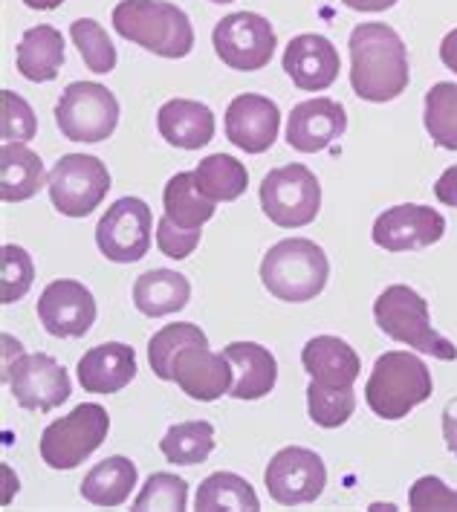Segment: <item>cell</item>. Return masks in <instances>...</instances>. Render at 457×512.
Segmentation results:
<instances>
[{
	"label": "cell",
	"mask_w": 457,
	"mask_h": 512,
	"mask_svg": "<svg viewBox=\"0 0 457 512\" xmlns=\"http://www.w3.org/2000/svg\"><path fill=\"white\" fill-rule=\"evenodd\" d=\"M350 87L359 99L385 105L408 90L411 67L400 32L388 24H359L348 38Z\"/></svg>",
	"instance_id": "6da1fadb"
},
{
	"label": "cell",
	"mask_w": 457,
	"mask_h": 512,
	"mask_svg": "<svg viewBox=\"0 0 457 512\" xmlns=\"http://www.w3.org/2000/svg\"><path fill=\"white\" fill-rule=\"evenodd\" d=\"M113 29L160 58H186L194 50L189 15L168 0H122L113 9Z\"/></svg>",
	"instance_id": "7a4b0ae2"
},
{
	"label": "cell",
	"mask_w": 457,
	"mask_h": 512,
	"mask_svg": "<svg viewBox=\"0 0 457 512\" xmlns=\"http://www.w3.org/2000/svg\"><path fill=\"white\" fill-rule=\"evenodd\" d=\"M434 379L429 365L408 351H388L374 362L365 382V403L382 420H403L417 405L431 400Z\"/></svg>",
	"instance_id": "3957f363"
},
{
	"label": "cell",
	"mask_w": 457,
	"mask_h": 512,
	"mask_svg": "<svg viewBox=\"0 0 457 512\" xmlns=\"http://www.w3.org/2000/svg\"><path fill=\"white\" fill-rule=\"evenodd\" d=\"M330 278V261L316 241H278L261 261V281L272 296L287 304H304L322 293Z\"/></svg>",
	"instance_id": "277c9868"
},
{
	"label": "cell",
	"mask_w": 457,
	"mask_h": 512,
	"mask_svg": "<svg viewBox=\"0 0 457 512\" xmlns=\"http://www.w3.org/2000/svg\"><path fill=\"white\" fill-rule=\"evenodd\" d=\"M374 319H377L379 330L400 345L429 353V356L443 359V362L457 359L455 342H449L446 336H440L431 327L429 301L405 284L385 287L379 293V298L374 301Z\"/></svg>",
	"instance_id": "5b68a950"
},
{
	"label": "cell",
	"mask_w": 457,
	"mask_h": 512,
	"mask_svg": "<svg viewBox=\"0 0 457 512\" xmlns=\"http://www.w3.org/2000/svg\"><path fill=\"white\" fill-rule=\"evenodd\" d=\"M55 125L70 142H105L119 125V102L99 81H73L55 102Z\"/></svg>",
	"instance_id": "8992f818"
},
{
	"label": "cell",
	"mask_w": 457,
	"mask_h": 512,
	"mask_svg": "<svg viewBox=\"0 0 457 512\" xmlns=\"http://www.w3.org/2000/svg\"><path fill=\"white\" fill-rule=\"evenodd\" d=\"M110 432L108 411L99 403L76 405L67 417L50 423L41 434V460L50 469H76L90 458Z\"/></svg>",
	"instance_id": "52a82bcc"
},
{
	"label": "cell",
	"mask_w": 457,
	"mask_h": 512,
	"mask_svg": "<svg viewBox=\"0 0 457 512\" xmlns=\"http://www.w3.org/2000/svg\"><path fill=\"white\" fill-rule=\"evenodd\" d=\"M261 209L281 229H301L313 223L322 212L319 177L301 162L272 168L261 183Z\"/></svg>",
	"instance_id": "ba28073f"
},
{
	"label": "cell",
	"mask_w": 457,
	"mask_h": 512,
	"mask_svg": "<svg viewBox=\"0 0 457 512\" xmlns=\"http://www.w3.org/2000/svg\"><path fill=\"white\" fill-rule=\"evenodd\" d=\"M47 189H50L53 206L61 215L87 217L108 197V165L90 154H67L53 165L47 177Z\"/></svg>",
	"instance_id": "9c48e42d"
},
{
	"label": "cell",
	"mask_w": 457,
	"mask_h": 512,
	"mask_svg": "<svg viewBox=\"0 0 457 512\" xmlns=\"http://www.w3.org/2000/svg\"><path fill=\"white\" fill-rule=\"evenodd\" d=\"M212 44H215L217 58L229 70L258 73L272 61L275 47H278V35L267 18L258 12H232L217 21Z\"/></svg>",
	"instance_id": "30bf717a"
},
{
	"label": "cell",
	"mask_w": 457,
	"mask_h": 512,
	"mask_svg": "<svg viewBox=\"0 0 457 512\" xmlns=\"http://www.w3.org/2000/svg\"><path fill=\"white\" fill-rule=\"evenodd\" d=\"M3 379L9 382V391L15 403L27 411L50 414L53 408L64 405L73 394V382L67 377V368L55 362L50 353H21L15 362H6Z\"/></svg>",
	"instance_id": "8fae6325"
},
{
	"label": "cell",
	"mask_w": 457,
	"mask_h": 512,
	"mask_svg": "<svg viewBox=\"0 0 457 512\" xmlns=\"http://www.w3.org/2000/svg\"><path fill=\"white\" fill-rule=\"evenodd\" d=\"M154 238V215L145 200L122 197L96 226V246L113 264H136L148 255Z\"/></svg>",
	"instance_id": "7c38bea8"
},
{
	"label": "cell",
	"mask_w": 457,
	"mask_h": 512,
	"mask_svg": "<svg viewBox=\"0 0 457 512\" xmlns=\"http://www.w3.org/2000/svg\"><path fill=\"white\" fill-rule=\"evenodd\" d=\"M264 486L269 498L281 507L313 504L327 486V466L313 449L287 446L269 460Z\"/></svg>",
	"instance_id": "4fadbf2b"
},
{
	"label": "cell",
	"mask_w": 457,
	"mask_h": 512,
	"mask_svg": "<svg viewBox=\"0 0 457 512\" xmlns=\"http://www.w3.org/2000/svg\"><path fill=\"white\" fill-rule=\"evenodd\" d=\"M446 235V217L431 206L403 203L391 206L374 220L371 238L385 252H420Z\"/></svg>",
	"instance_id": "5bb4252c"
},
{
	"label": "cell",
	"mask_w": 457,
	"mask_h": 512,
	"mask_svg": "<svg viewBox=\"0 0 457 512\" xmlns=\"http://www.w3.org/2000/svg\"><path fill=\"white\" fill-rule=\"evenodd\" d=\"M38 319L58 339H81L96 322V298L73 278H58L38 298Z\"/></svg>",
	"instance_id": "9a60e30c"
},
{
	"label": "cell",
	"mask_w": 457,
	"mask_h": 512,
	"mask_svg": "<svg viewBox=\"0 0 457 512\" xmlns=\"http://www.w3.org/2000/svg\"><path fill=\"white\" fill-rule=\"evenodd\" d=\"M226 139L246 154H264L281 131V110L261 93H241L226 108Z\"/></svg>",
	"instance_id": "2e32d148"
},
{
	"label": "cell",
	"mask_w": 457,
	"mask_h": 512,
	"mask_svg": "<svg viewBox=\"0 0 457 512\" xmlns=\"http://www.w3.org/2000/svg\"><path fill=\"white\" fill-rule=\"evenodd\" d=\"M171 382L197 403H215L232 391L235 371L226 353L209 351V345H189L171 365Z\"/></svg>",
	"instance_id": "e0dca14e"
},
{
	"label": "cell",
	"mask_w": 457,
	"mask_h": 512,
	"mask_svg": "<svg viewBox=\"0 0 457 512\" xmlns=\"http://www.w3.org/2000/svg\"><path fill=\"white\" fill-rule=\"evenodd\" d=\"M281 64H284V73L304 93L327 90L339 79V70H342V58H339V50L333 47V41L324 35H316V32L296 35L287 44Z\"/></svg>",
	"instance_id": "ac0fdd59"
},
{
	"label": "cell",
	"mask_w": 457,
	"mask_h": 512,
	"mask_svg": "<svg viewBox=\"0 0 457 512\" xmlns=\"http://www.w3.org/2000/svg\"><path fill=\"white\" fill-rule=\"evenodd\" d=\"M348 131V113L333 99H307L287 116V142L298 154H319Z\"/></svg>",
	"instance_id": "d6986e66"
},
{
	"label": "cell",
	"mask_w": 457,
	"mask_h": 512,
	"mask_svg": "<svg viewBox=\"0 0 457 512\" xmlns=\"http://www.w3.org/2000/svg\"><path fill=\"white\" fill-rule=\"evenodd\" d=\"M81 388L87 394H119L136 377V353L125 342L96 345L79 359Z\"/></svg>",
	"instance_id": "ffe728a7"
},
{
	"label": "cell",
	"mask_w": 457,
	"mask_h": 512,
	"mask_svg": "<svg viewBox=\"0 0 457 512\" xmlns=\"http://www.w3.org/2000/svg\"><path fill=\"white\" fill-rule=\"evenodd\" d=\"M301 365L313 382L324 388H353L362 374V362L356 351L339 336H316L304 345Z\"/></svg>",
	"instance_id": "44dd1931"
},
{
	"label": "cell",
	"mask_w": 457,
	"mask_h": 512,
	"mask_svg": "<svg viewBox=\"0 0 457 512\" xmlns=\"http://www.w3.org/2000/svg\"><path fill=\"white\" fill-rule=\"evenodd\" d=\"M157 128L168 145L197 151L215 136V113L209 105L194 99H171L157 113Z\"/></svg>",
	"instance_id": "7402d4cb"
},
{
	"label": "cell",
	"mask_w": 457,
	"mask_h": 512,
	"mask_svg": "<svg viewBox=\"0 0 457 512\" xmlns=\"http://www.w3.org/2000/svg\"><path fill=\"white\" fill-rule=\"evenodd\" d=\"M223 353L232 362L235 371V385L229 391V397L235 400H261L278 382V362L275 356L258 345V342H232L226 345Z\"/></svg>",
	"instance_id": "603a6c76"
},
{
	"label": "cell",
	"mask_w": 457,
	"mask_h": 512,
	"mask_svg": "<svg viewBox=\"0 0 457 512\" xmlns=\"http://www.w3.org/2000/svg\"><path fill=\"white\" fill-rule=\"evenodd\" d=\"M44 160L29 148L27 142H3L0 148V197L3 203L32 200L47 186Z\"/></svg>",
	"instance_id": "cb8c5ba5"
},
{
	"label": "cell",
	"mask_w": 457,
	"mask_h": 512,
	"mask_svg": "<svg viewBox=\"0 0 457 512\" xmlns=\"http://www.w3.org/2000/svg\"><path fill=\"white\" fill-rule=\"evenodd\" d=\"M191 298V281L183 272L151 270L142 272L134 284V304L142 316L162 319L180 313Z\"/></svg>",
	"instance_id": "d4e9b609"
},
{
	"label": "cell",
	"mask_w": 457,
	"mask_h": 512,
	"mask_svg": "<svg viewBox=\"0 0 457 512\" xmlns=\"http://www.w3.org/2000/svg\"><path fill=\"white\" fill-rule=\"evenodd\" d=\"M136 466L128 458L122 455H113V458L96 463L84 481H81V498L93 507H105V510H113V507H122L136 486Z\"/></svg>",
	"instance_id": "484cf974"
},
{
	"label": "cell",
	"mask_w": 457,
	"mask_h": 512,
	"mask_svg": "<svg viewBox=\"0 0 457 512\" xmlns=\"http://www.w3.org/2000/svg\"><path fill=\"white\" fill-rule=\"evenodd\" d=\"M64 64V35L55 27H32L18 44V73L27 81H53Z\"/></svg>",
	"instance_id": "4316f807"
},
{
	"label": "cell",
	"mask_w": 457,
	"mask_h": 512,
	"mask_svg": "<svg viewBox=\"0 0 457 512\" xmlns=\"http://www.w3.org/2000/svg\"><path fill=\"white\" fill-rule=\"evenodd\" d=\"M162 206H165V217L183 229H200L206 220L215 217V200H209L200 191L194 171H180L165 183Z\"/></svg>",
	"instance_id": "83f0119b"
},
{
	"label": "cell",
	"mask_w": 457,
	"mask_h": 512,
	"mask_svg": "<svg viewBox=\"0 0 457 512\" xmlns=\"http://www.w3.org/2000/svg\"><path fill=\"white\" fill-rule=\"evenodd\" d=\"M194 510L215 512V510H238V512H258L261 501L252 484L235 475V472H215L203 484L197 486Z\"/></svg>",
	"instance_id": "f1b7e54d"
},
{
	"label": "cell",
	"mask_w": 457,
	"mask_h": 512,
	"mask_svg": "<svg viewBox=\"0 0 457 512\" xmlns=\"http://www.w3.org/2000/svg\"><path fill=\"white\" fill-rule=\"evenodd\" d=\"M160 452L168 463L197 466L215 452V426L209 420H189L171 426L160 440Z\"/></svg>",
	"instance_id": "f546056e"
},
{
	"label": "cell",
	"mask_w": 457,
	"mask_h": 512,
	"mask_svg": "<svg viewBox=\"0 0 457 512\" xmlns=\"http://www.w3.org/2000/svg\"><path fill=\"white\" fill-rule=\"evenodd\" d=\"M194 180H197L200 191L215 203H232L249 186L246 165L229 154H212V157L200 160V165L194 168Z\"/></svg>",
	"instance_id": "4dcf8cb0"
},
{
	"label": "cell",
	"mask_w": 457,
	"mask_h": 512,
	"mask_svg": "<svg viewBox=\"0 0 457 512\" xmlns=\"http://www.w3.org/2000/svg\"><path fill=\"white\" fill-rule=\"evenodd\" d=\"M423 125L437 148L457 151V84L437 81L431 84L423 102Z\"/></svg>",
	"instance_id": "1f68e13d"
},
{
	"label": "cell",
	"mask_w": 457,
	"mask_h": 512,
	"mask_svg": "<svg viewBox=\"0 0 457 512\" xmlns=\"http://www.w3.org/2000/svg\"><path fill=\"white\" fill-rule=\"evenodd\" d=\"M189 345H209L206 333L191 322H177L162 327L160 333H154V339L148 342V362L151 371L165 382H171V365L177 359V353L186 351Z\"/></svg>",
	"instance_id": "d6a6232c"
},
{
	"label": "cell",
	"mask_w": 457,
	"mask_h": 512,
	"mask_svg": "<svg viewBox=\"0 0 457 512\" xmlns=\"http://www.w3.org/2000/svg\"><path fill=\"white\" fill-rule=\"evenodd\" d=\"M70 38L79 47L87 70H93L96 76H108V73L116 70L119 55H116V47H113V41H110L108 32H105V27L99 21H93V18L73 21L70 24Z\"/></svg>",
	"instance_id": "836d02e7"
},
{
	"label": "cell",
	"mask_w": 457,
	"mask_h": 512,
	"mask_svg": "<svg viewBox=\"0 0 457 512\" xmlns=\"http://www.w3.org/2000/svg\"><path fill=\"white\" fill-rule=\"evenodd\" d=\"M307 411L310 420L322 429H339L345 426L356 411V394L353 388H324L310 379L307 385Z\"/></svg>",
	"instance_id": "e575fe53"
},
{
	"label": "cell",
	"mask_w": 457,
	"mask_h": 512,
	"mask_svg": "<svg viewBox=\"0 0 457 512\" xmlns=\"http://www.w3.org/2000/svg\"><path fill=\"white\" fill-rule=\"evenodd\" d=\"M35 281V264L24 246L6 243L0 249V301L15 304L27 296Z\"/></svg>",
	"instance_id": "d590c367"
},
{
	"label": "cell",
	"mask_w": 457,
	"mask_h": 512,
	"mask_svg": "<svg viewBox=\"0 0 457 512\" xmlns=\"http://www.w3.org/2000/svg\"><path fill=\"white\" fill-rule=\"evenodd\" d=\"M189 507V484L171 472H157L151 475L145 486L139 489L134 501V510H171L183 512Z\"/></svg>",
	"instance_id": "8d00e7d4"
},
{
	"label": "cell",
	"mask_w": 457,
	"mask_h": 512,
	"mask_svg": "<svg viewBox=\"0 0 457 512\" xmlns=\"http://www.w3.org/2000/svg\"><path fill=\"white\" fill-rule=\"evenodd\" d=\"M38 134L35 110L15 90H0V136L3 142H29Z\"/></svg>",
	"instance_id": "74e56055"
},
{
	"label": "cell",
	"mask_w": 457,
	"mask_h": 512,
	"mask_svg": "<svg viewBox=\"0 0 457 512\" xmlns=\"http://www.w3.org/2000/svg\"><path fill=\"white\" fill-rule=\"evenodd\" d=\"M408 507L414 512L457 510V489L446 486L434 475H423L414 481L411 492H408Z\"/></svg>",
	"instance_id": "f35d334b"
},
{
	"label": "cell",
	"mask_w": 457,
	"mask_h": 512,
	"mask_svg": "<svg viewBox=\"0 0 457 512\" xmlns=\"http://www.w3.org/2000/svg\"><path fill=\"white\" fill-rule=\"evenodd\" d=\"M200 235H203L200 229H183L165 215L157 223V246H160L162 255L171 258V261H186L191 252L200 246Z\"/></svg>",
	"instance_id": "ab89813d"
},
{
	"label": "cell",
	"mask_w": 457,
	"mask_h": 512,
	"mask_svg": "<svg viewBox=\"0 0 457 512\" xmlns=\"http://www.w3.org/2000/svg\"><path fill=\"white\" fill-rule=\"evenodd\" d=\"M434 197H437L443 206L457 209V165L446 168V171L440 174V180H437V186H434Z\"/></svg>",
	"instance_id": "60d3db41"
},
{
	"label": "cell",
	"mask_w": 457,
	"mask_h": 512,
	"mask_svg": "<svg viewBox=\"0 0 457 512\" xmlns=\"http://www.w3.org/2000/svg\"><path fill=\"white\" fill-rule=\"evenodd\" d=\"M443 440H446V449L457 458V397L443 408Z\"/></svg>",
	"instance_id": "b9f144b4"
},
{
	"label": "cell",
	"mask_w": 457,
	"mask_h": 512,
	"mask_svg": "<svg viewBox=\"0 0 457 512\" xmlns=\"http://www.w3.org/2000/svg\"><path fill=\"white\" fill-rule=\"evenodd\" d=\"M440 61L457 76V27L443 38V44H440Z\"/></svg>",
	"instance_id": "7bdbcfd3"
},
{
	"label": "cell",
	"mask_w": 457,
	"mask_h": 512,
	"mask_svg": "<svg viewBox=\"0 0 457 512\" xmlns=\"http://www.w3.org/2000/svg\"><path fill=\"white\" fill-rule=\"evenodd\" d=\"M353 12H385L391 6H397V0H342Z\"/></svg>",
	"instance_id": "ee69618b"
},
{
	"label": "cell",
	"mask_w": 457,
	"mask_h": 512,
	"mask_svg": "<svg viewBox=\"0 0 457 512\" xmlns=\"http://www.w3.org/2000/svg\"><path fill=\"white\" fill-rule=\"evenodd\" d=\"M29 9H38V12H50V9H58L64 0H24Z\"/></svg>",
	"instance_id": "f6af8a7d"
},
{
	"label": "cell",
	"mask_w": 457,
	"mask_h": 512,
	"mask_svg": "<svg viewBox=\"0 0 457 512\" xmlns=\"http://www.w3.org/2000/svg\"><path fill=\"white\" fill-rule=\"evenodd\" d=\"M212 3H235V0H212Z\"/></svg>",
	"instance_id": "bcb514c9"
}]
</instances>
